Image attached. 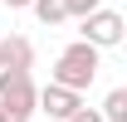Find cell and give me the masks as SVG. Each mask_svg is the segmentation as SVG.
Returning <instances> with one entry per match:
<instances>
[{
  "instance_id": "cell-3",
  "label": "cell",
  "mask_w": 127,
  "mask_h": 122,
  "mask_svg": "<svg viewBox=\"0 0 127 122\" xmlns=\"http://www.w3.org/2000/svg\"><path fill=\"white\" fill-rule=\"evenodd\" d=\"M34 107H39L49 122H68V117H73V112L83 107V93H73V88H59V83H44V88L34 93Z\"/></svg>"
},
{
  "instance_id": "cell-7",
  "label": "cell",
  "mask_w": 127,
  "mask_h": 122,
  "mask_svg": "<svg viewBox=\"0 0 127 122\" xmlns=\"http://www.w3.org/2000/svg\"><path fill=\"white\" fill-rule=\"evenodd\" d=\"M98 5H103V0H64V15H68V20H83L88 10H98Z\"/></svg>"
},
{
  "instance_id": "cell-8",
  "label": "cell",
  "mask_w": 127,
  "mask_h": 122,
  "mask_svg": "<svg viewBox=\"0 0 127 122\" xmlns=\"http://www.w3.org/2000/svg\"><path fill=\"white\" fill-rule=\"evenodd\" d=\"M68 122H103V112H98V107H78Z\"/></svg>"
},
{
  "instance_id": "cell-2",
  "label": "cell",
  "mask_w": 127,
  "mask_h": 122,
  "mask_svg": "<svg viewBox=\"0 0 127 122\" xmlns=\"http://www.w3.org/2000/svg\"><path fill=\"white\" fill-rule=\"evenodd\" d=\"M122 34H127V20L117 15V10H103V5L78 20V39H88L93 49H117Z\"/></svg>"
},
{
  "instance_id": "cell-1",
  "label": "cell",
  "mask_w": 127,
  "mask_h": 122,
  "mask_svg": "<svg viewBox=\"0 0 127 122\" xmlns=\"http://www.w3.org/2000/svg\"><path fill=\"white\" fill-rule=\"evenodd\" d=\"M98 68H103V49H93L88 39H73L68 49H59V59L49 68V83L73 88V93H88L93 78H98Z\"/></svg>"
},
{
  "instance_id": "cell-4",
  "label": "cell",
  "mask_w": 127,
  "mask_h": 122,
  "mask_svg": "<svg viewBox=\"0 0 127 122\" xmlns=\"http://www.w3.org/2000/svg\"><path fill=\"white\" fill-rule=\"evenodd\" d=\"M0 68H34V44L25 39V34L0 39Z\"/></svg>"
},
{
  "instance_id": "cell-5",
  "label": "cell",
  "mask_w": 127,
  "mask_h": 122,
  "mask_svg": "<svg viewBox=\"0 0 127 122\" xmlns=\"http://www.w3.org/2000/svg\"><path fill=\"white\" fill-rule=\"evenodd\" d=\"M30 10H34V20H39V25H49V30H54V25H64V0H30Z\"/></svg>"
},
{
  "instance_id": "cell-9",
  "label": "cell",
  "mask_w": 127,
  "mask_h": 122,
  "mask_svg": "<svg viewBox=\"0 0 127 122\" xmlns=\"http://www.w3.org/2000/svg\"><path fill=\"white\" fill-rule=\"evenodd\" d=\"M5 10H30V0H5Z\"/></svg>"
},
{
  "instance_id": "cell-6",
  "label": "cell",
  "mask_w": 127,
  "mask_h": 122,
  "mask_svg": "<svg viewBox=\"0 0 127 122\" xmlns=\"http://www.w3.org/2000/svg\"><path fill=\"white\" fill-rule=\"evenodd\" d=\"M98 112H103V122H127V88H112Z\"/></svg>"
}]
</instances>
